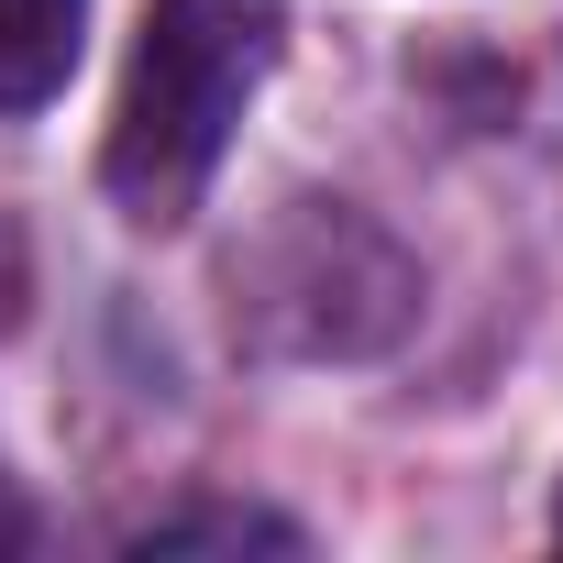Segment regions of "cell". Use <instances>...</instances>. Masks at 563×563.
<instances>
[{
	"instance_id": "3",
	"label": "cell",
	"mask_w": 563,
	"mask_h": 563,
	"mask_svg": "<svg viewBox=\"0 0 563 563\" xmlns=\"http://www.w3.org/2000/svg\"><path fill=\"white\" fill-rule=\"evenodd\" d=\"M78 45H89V0H0V122L45 111L78 78Z\"/></svg>"
},
{
	"instance_id": "2",
	"label": "cell",
	"mask_w": 563,
	"mask_h": 563,
	"mask_svg": "<svg viewBox=\"0 0 563 563\" xmlns=\"http://www.w3.org/2000/svg\"><path fill=\"white\" fill-rule=\"evenodd\" d=\"M420 310V265L343 199H288L254 254H232V321L265 354H376Z\"/></svg>"
},
{
	"instance_id": "1",
	"label": "cell",
	"mask_w": 563,
	"mask_h": 563,
	"mask_svg": "<svg viewBox=\"0 0 563 563\" xmlns=\"http://www.w3.org/2000/svg\"><path fill=\"white\" fill-rule=\"evenodd\" d=\"M276 56H288V0H155L144 12V45L122 67V111L100 144V188L133 232H177L210 199Z\"/></svg>"
},
{
	"instance_id": "4",
	"label": "cell",
	"mask_w": 563,
	"mask_h": 563,
	"mask_svg": "<svg viewBox=\"0 0 563 563\" xmlns=\"http://www.w3.org/2000/svg\"><path fill=\"white\" fill-rule=\"evenodd\" d=\"M299 552V530L288 519H265V508H188V519H155L133 552Z\"/></svg>"
},
{
	"instance_id": "5",
	"label": "cell",
	"mask_w": 563,
	"mask_h": 563,
	"mask_svg": "<svg viewBox=\"0 0 563 563\" xmlns=\"http://www.w3.org/2000/svg\"><path fill=\"white\" fill-rule=\"evenodd\" d=\"M552 530H563V508H552Z\"/></svg>"
}]
</instances>
